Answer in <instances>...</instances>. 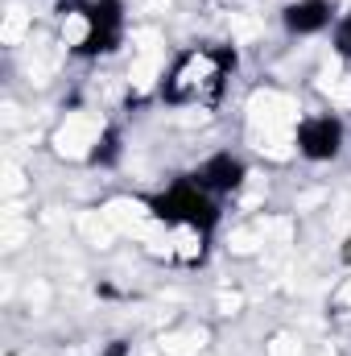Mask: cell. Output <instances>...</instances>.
Listing matches in <instances>:
<instances>
[{"mask_svg": "<svg viewBox=\"0 0 351 356\" xmlns=\"http://www.w3.org/2000/svg\"><path fill=\"white\" fill-rule=\"evenodd\" d=\"M99 356H132V348H128V344H108Z\"/></svg>", "mask_w": 351, "mask_h": 356, "instance_id": "cell-12", "label": "cell"}, {"mask_svg": "<svg viewBox=\"0 0 351 356\" xmlns=\"http://www.w3.org/2000/svg\"><path fill=\"white\" fill-rule=\"evenodd\" d=\"M149 207H153V220H157L162 228H203V232H215L219 220H223L219 199H215L211 191H203L190 175L166 182V186L149 199Z\"/></svg>", "mask_w": 351, "mask_h": 356, "instance_id": "cell-4", "label": "cell"}, {"mask_svg": "<svg viewBox=\"0 0 351 356\" xmlns=\"http://www.w3.org/2000/svg\"><path fill=\"white\" fill-rule=\"evenodd\" d=\"M203 340H207V332L190 323V327H174V332H166L157 344H162V353L166 356H198L203 348H207Z\"/></svg>", "mask_w": 351, "mask_h": 356, "instance_id": "cell-9", "label": "cell"}, {"mask_svg": "<svg viewBox=\"0 0 351 356\" xmlns=\"http://www.w3.org/2000/svg\"><path fill=\"white\" fill-rule=\"evenodd\" d=\"M62 4H67V0H62Z\"/></svg>", "mask_w": 351, "mask_h": 356, "instance_id": "cell-13", "label": "cell"}, {"mask_svg": "<svg viewBox=\"0 0 351 356\" xmlns=\"http://www.w3.org/2000/svg\"><path fill=\"white\" fill-rule=\"evenodd\" d=\"M236 67H240L236 42H194V46H182L166 63L157 95L170 108H178V112H190V108L207 112V108L223 104V95L232 88V79H236Z\"/></svg>", "mask_w": 351, "mask_h": 356, "instance_id": "cell-1", "label": "cell"}, {"mask_svg": "<svg viewBox=\"0 0 351 356\" xmlns=\"http://www.w3.org/2000/svg\"><path fill=\"white\" fill-rule=\"evenodd\" d=\"M327 315H331L335 323H351V273L348 277H339V286L331 290V298H327Z\"/></svg>", "mask_w": 351, "mask_h": 356, "instance_id": "cell-11", "label": "cell"}, {"mask_svg": "<svg viewBox=\"0 0 351 356\" xmlns=\"http://www.w3.org/2000/svg\"><path fill=\"white\" fill-rule=\"evenodd\" d=\"M331 54H335L339 67H351V4L339 13V21L331 29Z\"/></svg>", "mask_w": 351, "mask_h": 356, "instance_id": "cell-10", "label": "cell"}, {"mask_svg": "<svg viewBox=\"0 0 351 356\" xmlns=\"http://www.w3.org/2000/svg\"><path fill=\"white\" fill-rule=\"evenodd\" d=\"M351 145V124L343 120V112L335 108H310L298 116L293 129V154L310 166H327L339 162Z\"/></svg>", "mask_w": 351, "mask_h": 356, "instance_id": "cell-5", "label": "cell"}, {"mask_svg": "<svg viewBox=\"0 0 351 356\" xmlns=\"http://www.w3.org/2000/svg\"><path fill=\"white\" fill-rule=\"evenodd\" d=\"M298 99L281 88H261L248 99V112H244V141L248 149L264 158V162H293V129H298Z\"/></svg>", "mask_w": 351, "mask_h": 356, "instance_id": "cell-3", "label": "cell"}, {"mask_svg": "<svg viewBox=\"0 0 351 356\" xmlns=\"http://www.w3.org/2000/svg\"><path fill=\"white\" fill-rule=\"evenodd\" d=\"M186 175L194 178L203 191H211V195L223 203L228 195H236V191H244V186H248L252 166H248V158H244V154H236V149H211V154H203Z\"/></svg>", "mask_w": 351, "mask_h": 356, "instance_id": "cell-7", "label": "cell"}, {"mask_svg": "<svg viewBox=\"0 0 351 356\" xmlns=\"http://www.w3.org/2000/svg\"><path fill=\"white\" fill-rule=\"evenodd\" d=\"M108 116L95 112V108H71L58 116V124L50 129V149L62 158V162H75V166H91L95 162V149L108 133Z\"/></svg>", "mask_w": 351, "mask_h": 356, "instance_id": "cell-6", "label": "cell"}, {"mask_svg": "<svg viewBox=\"0 0 351 356\" xmlns=\"http://www.w3.org/2000/svg\"><path fill=\"white\" fill-rule=\"evenodd\" d=\"M277 21H281L285 38H323L335 29L339 4L335 0H285Z\"/></svg>", "mask_w": 351, "mask_h": 356, "instance_id": "cell-8", "label": "cell"}, {"mask_svg": "<svg viewBox=\"0 0 351 356\" xmlns=\"http://www.w3.org/2000/svg\"><path fill=\"white\" fill-rule=\"evenodd\" d=\"M128 38V4L124 0H67L58 8V46L67 58L99 63L116 54Z\"/></svg>", "mask_w": 351, "mask_h": 356, "instance_id": "cell-2", "label": "cell"}]
</instances>
